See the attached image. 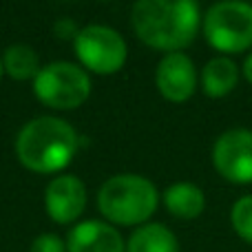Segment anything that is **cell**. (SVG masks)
Here are the masks:
<instances>
[{
  "instance_id": "obj_1",
  "label": "cell",
  "mask_w": 252,
  "mask_h": 252,
  "mask_svg": "<svg viewBox=\"0 0 252 252\" xmlns=\"http://www.w3.org/2000/svg\"><path fill=\"white\" fill-rule=\"evenodd\" d=\"M130 22L144 44L173 53L195 40L201 11L197 0H135Z\"/></svg>"
},
{
  "instance_id": "obj_2",
  "label": "cell",
  "mask_w": 252,
  "mask_h": 252,
  "mask_svg": "<svg viewBox=\"0 0 252 252\" xmlns=\"http://www.w3.org/2000/svg\"><path fill=\"white\" fill-rule=\"evenodd\" d=\"M80 148V135L69 122L51 115L29 120L16 135V157L33 173H60Z\"/></svg>"
},
{
  "instance_id": "obj_3",
  "label": "cell",
  "mask_w": 252,
  "mask_h": 252,
  "mask_svg": "<svg viewBox=\"0 0 252 252\" xmlns=\"http://www.w3.org/2000/svg\"><path fill=\"white\" fill-rule=\"evenodd\" d=\"M159 204V192L151 179L135 173L109 177L97 190L102 217L115 226H144Z\"/></svg>"
},
{
  "instance_id": "obj_4",
  "label": "cell",
  "mask_w": 252,
  "mask_h": 252,
  "mask_svg": "<svg viewBox=\"0 0 252 252\" xmlns=\"http://www.w3.org/2000/svg\"><path fill=\"white\" fill-rule=\"evenodd\" d=\"M33 93L44 106L51 109H78L91 95V78L82 66L56 60L40 66L38 75L33 78Z\"/></svg>"
},
{
  "instance_id": "obj_5",
  "label": "cell",
  "mask_w": 252,
  "mask_h": 252,
  "mask_svg": "<svg viewBox=\"0 0 252 252\" xmlns=\"http://www.w3.org/2000/svg\"><path fill=\"white\" fill-rule=\"evenodd\" d=\"M204 35L221 53H241L252 47V4L219 0L204 16Z\"/></svg>"
},
{
  "instance_id": "obj_6",
  "label": "cell",
  "mask_w": 252,
  "mask_h": 252,
  "mask_svg": "<svg viewBox=\"0 0 252 252\" xmlns=\"http://www.w3.org/2000/svg\"><path fill=\"white\" fill-rule=\"evenodd\" d=\"M75 56L89 71L100 75L115 73L124 66L128 49L120 31L106 25H87L73 40Z\"/></svg>"
},
{
  "instance_id": "obj_7",
  "label": "cell",
  "mask_w": 252,
  "mask_h": 252,
  "mask_svg": "<svg viewBox=\"0 0 252 252\" xmlns=\"http://www.w3.org/2000/svg\"><path fill=\"white\" fill-rule=\"evenodd\" d=\"M213 164L232 184H252V130L230 128L213 146Z\"/></svg>"
},
{
  "instance_id": "obj_8",
  "label": "cell",
  "mask_w": 252,
  "mask_h": 252,
  "mask_svg": "<svg viewBox=\"0 0 252 252\" xmlns=\"http://www.w3.org/2000/svg\"><path fill=\"white\" fill-rule=\"evenodd\" d=\"M44 208L51 221L75 223L87 208V186L75 175H58L44 190Z\"/></svg>"
},
{
  "instance_id": "obj_9",
  "label": "cell",
  "mask_w": 252,
  "mask_h": 252,
  "mask_svg": "<svg viewBox=\"0 0 252 252\" xmlns=\"http://www.w3.org/2000/svg\"><path fill=\"white\" fill-rule=\"evenodd\" d=\"M157 91L168 102H186L197 89V71L184 51L166 53L155 69Z\"/></svg>"
},
{
  "instance_id": "obj_10",
  "label": "cell",
  "mask_w": 252,
  "mask_h": 252,
  "mask_svg": "<svg viewBox=\"0 0 252 252\" xmlns=\"http://www.w3.org/2000/svg\"><path fill=\"white\" fill-rule=\"evenodd\" d=\"M64 241L66 252H126V241L120 230L102 219L75 223Z\"/></svg>"
},
{
  "instance_id": "obj_11",
  "label": "cell",
  "mask_w": 252,
  "mask_h": 252,
  "mask_svg": "<svg viewBox=\"0 0 252 252\" xmlns=\"http://www.w3.org/2000/svg\"><path fill=\"white\" fill-rule=\"evenodd\" d=\"M164 206L173 217L190 221L197 219L206 208V197L197 184L190 182H175L164 190Z\"/></svg>"
},
{
  "instance_id": "obj_12",
  "label": "cell",
  "mask_w": 252,
  "mask_h": 252,
  "mask_svg": "<svg viewBox=\"0 0 252 252\" xmlns=\"http://www.w3.org/2000/svg\"><path fill=\"white\" fill-rule=\"evenodd\" d=\"M237 82H239V66L228 56L213 58L201 69V87L210 97L228 95L237 87Z\"/></svg>"
},
{
  "instance_id": "obj_13",
  "label": "cell",
  "mask_w": 252,
  "mask_h": 252,
  "mask_svg": "<svg viewBox=\"0 0 252 252\" xmlns=\"http://www.w3.org/2000/svg\"><path fill=\"white\" fill-rule=\"evenodd\" d=\"M126 252H179V241L170 228L161 223H144L128 237Z\"/></svg>"
},
{
  "instance_id": "obj_14",
  "label": "cell",
  "mask_w": 252,
  "mask_h": 252,
  "mask_svg": "<svg viewBox=\"0 0 252 252\" xmlns=\"http://www.w3.org/2000/svg\"><path fill=\"white\" fill-rule=\"evenodd\" d=\"M2 66L13 80H33L40 71V56L29 44H11L2 56Z\"/></svg>"
},
{
  "instance_id": "obj_15",
  "label": "cell",
  "mask_w": 252,
  "mask_h": 252,
  "mask_svg": "<svg viewBox=\"0 0 252 252\" xmlns=\"http://www.w3.org/2000/svg\"><path fill=\"white\" fill-rule=\"evenodd\" d=\"M230 223L237 235L252 246V195H244L235 201L230 210Z\"/></svg>"
},
{
  "instance_id": "obj_16",
  "label": "cell",
  "mask_w": 252,
  "mask_h": 252,
  "mask_svg": "<svg viewBox=\"0 0 252 252\" xmlns=\"http://www.w3.org/2000/svg\"><path fill=\"white\" fill-rule=\"evenodd\" d=\"M29 252H66V241L56 232H42L31 241Z\"/></svg>"
},
{
  "instance_id": "obj_17",
  "label": "cell",
  "mask_w": 252,
  "mask_h": 252,
  "mask_svg": "<svg viewBox=\"0 0 252 252\" xmlns=\"http://www.w3.org/2000/svg\"><path fill=\"white\" fill-rule=\"evenodd\" d=\"M78 31H80V29L75 27L73 20H58L56 27H53V33L60 35V38H73V40H75Z\"/></svg>"
},
{
  "instance_id": "obj_18",
  "label": "cell",
  "mask_w": 252,
  "mask_h": 252,
  "mask_svg": "<svg viewBox=\"0 0 252 252\" xmlns=\"http://www.w3.org/2000/svg\"><path fill=\"white\" fill-rule=\"evenodd\" d=\"M241 71H244V78L252 84V53L244 60V66H241Z\"/></svg>"
},
{
  "instance_id": "obj_19",
  "label": "cell",
  "mask_w": 252,
  "mask_h": 252,
  "mask_svg": "<svg viewBox=\"0 0 252 252\" xmlns=\"http://www.w3.org/2000/svg\"><path fill=\"white\" fill-rule=\"evenodd\" d=\"M2 71H4V66H2V58H0V80H2Z\"/></svg>"
}]
</instances>
